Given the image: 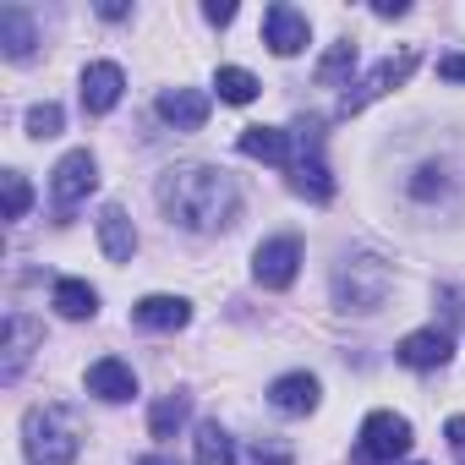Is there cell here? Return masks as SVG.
I'll use <instances>...</instances> for the list:
<instances>
[{"mask_svg": "<svg viewBox=\"0 0 465 465\" xmlns=\"http://www.w3.org/2000/svg\"><path fill=\"white\" fill-rule=\"evenodd\" d=\"M394 291V269L378 252H356L334 269V307L340 312H378Z\"/></svg>", "mask_w": 465, "mask_h": 465, "instance_id": "2", "label": "cell"}, {"mask_svg": "<svg viewBox=\"0 0 465 465\" xmlns=\"http://www.w3.org/2000/svg\"><path fill=\"white\" fill-rule=\"evenodd\" d=\"M208 94L203 88H164L159 94V121H170L175 132H197L203 121H208Z\"/></svg>", "mask_w": 465, "mask_h": 465, "instance_id": "13", "label": "cell"}, {"mask_svg": "<svg viewBox=\"0 0 465 465\" xmlns=\"http://www.w3.org/2000/svg\"><path fill=\"white\" fill-rule=\"evenodd\" d=\"M45 345V329L34 323V318H6V361H0V378H6V383H17L23 378V367H28V356Z\"/></svg>", "mask_w": 465, "mask_h": 465, "instance_id": "11", "label": "cell"}, {"mask_svg": "<svg viewBox=\"0 0 465 465\" xmlns=\"http://www.w3.org/2000/svg\"><path fill=\"white\" fill-rule=\"evenodd\" d=\"M296 137V159H291V186L302 192V197H312V203H329L334 197V175H329V164H323V137H318V126H302V132H291Z\"/></svg>", "mask_w": 465, "mask_h": 465, "instance_id": "5", "label": "cell"}, {"mask_svg": "<svg viewBox=\"0 0 465 465\" xmlns=\"http://www.w3.org/2000/svg\"><path fill=\"white\" fill-rule=\"evenodd\" d=\"M197 465H236V438H230L219 421L197 427Z\"/></svg>", "mask_w": 465, "mask_h": 465, "instance_id": "21", "label": "cell"}, {"mask_svg": "<svg viewBox=\"0 0 465 465\" xmlns=\"http://www.w3.org/2000/svg\"><path fill=\"white\" fill-rule=\"evenodd\" d=\"M351 72H356V45H334V50L318 61V83H323V88H334V83L351 77Z\"/></svg>", "mask_w": 465, "mask_h": 465, "instance_id": "24", "label": "cell"}, {"mask_svg": "<svg viewBox=\"0 0 465 465\" xmlns=\"http://www.w3.org/2000/svg\"><path fill=\"white\" fill-rule=\"evenodd\" d=\"M307 39H312L307 12L285 6V0H274V6L263 12V45H269L274 55H302V50H307Z\"/></svg>", "mask_w": 465, "mask_h": 465, "instance_id": "9", "label": "cell"}, {"mask_svg": "<svg viewBox=\"0 0 465 465\" xmlns=\"http://www.w3.org/2000/svg\"><path fill=\"white\" fill-rule=\"evenodd\" d=\"M0 50H6V61H34L39 23H34L28 6H0Z\"/></svg>", "mask_w": 465, "mask_h": 465, "instance_id": "12", "label": "cell"}, {"mask_svg": "<svg viewBox=\"0 0 465 465\" xmlns=\"http://www.w3.org/2000/svg\"><path fill=\"white\" fill-rule=\"evenodd\" d=\"M411 72H416V55H411V50H405V55H389L383 66H372V72H367V77L356 83V94H345V99H340V110H345V115L367 110L372 99H383L389 88H400V83H405Z\"/></svg>", "mask_w": 465, "mask_h": 465, "instance_id": "7", "label": "cell"}, {"mask_svg": "<svg viewBox=\"0 0 465 465\" xmlns=\"http://www.w3.org/2000/svg\"><path fill=\"white\" fill-rule=\"evenodd\" d=\"M132 318H137V329L175 334V329H186V323H192V307H186L181 296H143V302L132 307Z\"/></svg>", "mask_w": 465, "mask_h": 465, "instance_id": "17", "label": "cell"}, {"mask_svg": "<svg viewBox=\"0 0 465 465\" xmlns=\"http://www.w3.org/2000/svg\"><path fill=\"white\" fill-rule=\"evenodd\" d=\"M153 197H159L164 219L175 230H192V236H219V230L242 219V186L219 164H175L159 175Z\"/></svg>", "mask_w": 465, "mask_h": 465, "instance_id": "1", "label": "cell"}, {"mask_svg": "<svg viewBox=\"0 0 465 465\" xmlns=\"http://www.w3.org/2000/svg\"><path fill=\"white\" fill-rule=\"evenodd\" d=\"M443 432H449V443L465 454V416H449V427H443Z\"/></svg>", "mask_w": 465, "mask_h": 465, "instance_id": "30", "label": "cell"}, {"mask_svg": "<svg viewBox=\"0 0 465 465\" xmlns=\"http://www.w3.org/2000/svg\"><path fill=\"white\" fill-rule=\"evenodd\" d=\"M88 394H99V400H110V405H126V400L137 394V372H132L121 356H99V361L88 367Z\"/></svg>", "mask_w": 465, "mask_h": 465, "instance_id": "15", "label": "cell"}, {"mask_svg": "<svg viewBox=\"0 0 465 465\" xmlns=\"http://www.w3.org/2000/svg\"><path fill=\"white\" fill-rule=\"evenodd\" d=\"M55 312L72 318V323H83V318L99 312V291L88 280H55Z\"/></svg>", "mask_w": 465, "mask_h": 465, "instance_id": "20", "label": "cell"}, {"mask_svg": "<svg viewBox=\"0 0 465 465\" xmlns=\"http://www.w3.org/2000/svg\"><path fill=\"white\" fill-rule=\"evenodd\" d=\"M94 186H99V164H94V153H88V148H72V153L55 164V175H50V197H55V208H61V213H72Z\"/></svg>", "mask_w": 465, "mask_h": 465, "instance_id": "6", "label": "cell"}, {"mask_svg": "<svg viewBox=\"0 0 465 465\" xmlns=\"http://www.w3.org/2000/svg\"><path fill=\"white\" fill-rule=\"evenodd\" d=\"M99 17H104V23H121V17H126V6H121V0H104Z\"/></svg>", "mask_w": 465, "mask_h": 465, "instance_id": "32", "label": "cell"}, {"mask_svg": "<svg viewBox=\"0 0 465 465\" xmlns=\"http://www.w3.org/2000/svg\"><path fill=\"white\" fill-rule=\"evenodd\" d=\"M438 77H449V83H465V55H438Z\"/></svg>", "mask_w": 465, "mask_h": 465, "instance_id": "29", "label": "cell"}, {"mask_svg": "<svg viewBox=\"0 0 465 465\" xmlns=\"http://www.w3.org/2000/svg\"><path fill=\"white\" fill-rule=\"evenodd\" d=\"M213 88H219L224 104H252V99H258V77H252L247 66H219Z\"/></svg>", "mask_w": 465, "mask_h": 465, "instance_id": "22", "label": "cell"}, {"mask_svg": "<svg viewBox=\"0 0 465 465\" xmlns=\"http://www.w3.org/2000/svg\"><path fill=\"white\" fill-rule=\"evenodd\" d=\"M137 465H175V460H170V454H143Z\"/></svg>", "mask_w": 465, "mask_h": 465, "instance_id": "33", "label": "cell"}, {"mask_svg": "<svg viewBox=\"0 0 465 465\" xmlns=\"http://www.w3.org/2000/svg\"><path fill=\"white\" fill-rule=\"evenodd\" d=\"M252 465H291V449L274 443V438H258L252 443Z\"/></svg>", "mask_w": 465, "mask_h": 465, "instance_id": "27", "label": "cell"}, {"mask_svg": "<svg viewBox=\"0 0 465 465\" xmlns=\"http://www.w3.org/2000/svg\"><path fill=\"white\" fill-rule=\"evenodd\" d=\"M242 153L247 159H263V164H291L296 159V137L280 132V126H247L242 132Z\"/></svg>", "mask_w": 465, "mask_h": 465, "instance_id": "19", "label": "cell"}, {"mask_svg": "<svg viewBox=\"0 0 465 465\" xmlns=\"http://www.w3.org/2000/svg\"><path fill=\"white\" fill-rule=\"evenodd\" d=\"M203 17H208L213 28H224V23H236V6H230V0H208V6H203Z\"/></svg>", "mask_w": 465, "mask_h": 465, "instance_id": "28", "label": "cell"}, {"mask_svg": "<svg viewBox=\"0 0 465 465\" xmlns=\"http://www.w3.org/2000/svg\"><path fill=\"white\" fill-rule=\"evenodd\" d=\"M269 405H274L280 416H307V411L318 405V378H312V372H285V378H274V383H269Z\"/></svg>", "mask_w": 465, "mask_h": 465, "instance_id": "18", "label": "cell"}, {"mask_svg": "<svg viewBox=\"0 0 465 465\" xmlns=\"http://www.w3.org/2000/svg\"><path fill=\"white\" fill-rule=\"evenodd\" d=\"M23 449L34 465H72L77 460V427L61 405H34L23 416Z\"/></svg>", "mask_w": 465, "mask_h": 465, "instance_id": "3", "label": "cell"}, {"mask_svg": "<svg viewBox=\"0 0 465 465\" xmlns=\"http://www.w3.org/2000/svg\"><path fill=\"white\" fill-rule=\"evenodd\" d=\"M99 247H104L110 263H132V252H137V230H132L126 208H115V203L99 208Z\"/></svg>", "mask_w": 465, "mask_h": 465, "instance_id": "16", "label": "cell"}, {"mask_svg": "<svg viewBox=\"0 0 465 465\" xmlns=\"http://www.w3.org/2000/svg\"><path fill=\"white\" fill-rule=\"evenodd\" d=\"M61 126H66V115H61V104H34L28 110V137H61Z\"/></svg>", "mask_w": 465, "mask_h": 465, "instance_id": "26", "label": "cell"}, {"mask_svg": "<svg viewBox=\"0 0 465 465\" xmlns=\"http://www.w3.org/2000/svg\"><path fill=\"white\" fill-rule=\"evenodd\" d=\"M411 421L400 416V411H372L367 421H361V443H356V454H361V465H394V460H405L411 454Z\"/></svg>", "mask_w": 465, "mask_h": 465, "instance_id": "4", "label": "cell"}, {"mask_svg": "<svg viewBox=\"0 0 465 465\" xmlns=\"http://www.w3.org/2000/svg\"><path fill=\"white\" fill-rule=\"evenodd\" d=\"M121 94H126V72H121L115 61L83 66V110H88V115H110V110L121 104Z\"/></svg>", "mask_w": 465, "mask_h": 465, "instance_id": "10", "label": "cell"}, {"mask_svg": "<svg viewBox=\"0 0 465 465\" xmlns=\"http://www.w3.org/2000/svg\"><path fill=\"white\" fill-rule=\"evenodd\" d=\"M0 197H6V219H23V213L34 208V186H28L17 170H6V175H0Z\"/></svg>", "mask_w": 465, "mask_h": 465, "instance_id": "25", "label": "cell"}, {"mask_svg": "<svg viewBox=\"0 0 465 465\" xmlns=\"http://www.w3.org/2000/svg\"><path fill=\"white\" fill-rule=\"evenodd\" d=\"M394 356H400L411 372H432V367L449 361V329H416V334H405V340L394 345Z\"/></svg>", "mask_w": 465, "mask_h": 465, "instance_id": "14", "label": "cell"}, {"mask_svg": "<svg viewBox=\"0 0 465 465\" xmlns=\"http://www.w3.org/2000/svg\"><path fill=\"white\" fill-rule=\"evenodd\" d=\"M296 269H302V242H296V236H274V242H263V247L252 252V274H258V285H269V291H285V285L296 280Z\"/></svg>", "mask_w": 465, "mask_h": 465, "instance_id": "8", "label": "cell"}, {"mask_svg": "<svg viewBox=\"0 0 465 465\" xmlns=\"http://www.w3.org/2000/svg\"><path fill=\"white\" fill-rule=\"evenodd\" d=\"M378 17H405V0H372Z\"/></svg>", "mask_w": 465, "mask_h": 465, "instance_id": "31", "label": "cell"}, {"mask_svg": "<svg viewBox=\"0 0 465 465\" xmlns=\"http://www.w3.org/2000/svg\"><path fill=\"white\" fill-rule=\"evenodd\" d=\"M186 411H192L186 394H164V400L148 411V432H153V438H175V427L186 421Z\"/></svg>", "mask_w": 465, "mask_h": 465, "instance_id": "23", "label": "cell"}]
</instances>
